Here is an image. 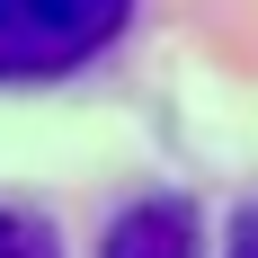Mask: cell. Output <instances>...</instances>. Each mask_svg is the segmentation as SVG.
<instances>
[{
	"mask_svg": "<svg viewBox=\"0 0 258 258\" xmlns=\"http://www.w3.org/2000/svg\"><path fill=\"white\" fill-rule=\"evenodd\" d=\"M134 0H0V80H62L125 36Z\"/></svg>",
	"mask_w": 258,
	"mask_h": 258,
	"instance_id": "1",
	"label": "cell"
},
{
	"mask_svg": "<svg viewBox=\"0 0 258 258\" xmlns=\"http://www.w3.org/2000/svg\"><path fill=\"white\" fill-rule=\"evenodd\" d=\"M205 232H196V205L187 196H152V205H125L107 223L98 258H196Z\"/></svg>",
	"mask_w": 258,
	"mask_h": 258,
	"instance_id": "2",
	"label": "cell"
},
{
	"mask_svg": "<svg viewBox=\"0 0 258 258\" xmlns=\"http://www.w3.org/2000/svg\"><path fill=\"white\" fill-rule=\"evenodd\" d=\"M0 258H62L45 214H0Z\"/></svg>",
	"mask_w": 258,
	"mask_h": 258,
	"instance_id": "3",
	"label": "cell"
},
{
	"mask_svg": "<svg viewBox=\"0 0 258 258\" xmlns=\"http://www.w3.org/2000/svg\"><path fill=\"white\" fill-rule=\"evenodd\" d=\"M232 258H258V205H249V214L232 223Z\"/></svg>",
	"mask_w": 258,
	"mask_h": 258,
	"instance_id": "4",
	"label": "cell"
}]
</instances>
